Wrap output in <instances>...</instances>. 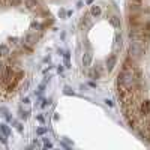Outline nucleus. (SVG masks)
Returning a JSON list of instances; mask_svg holds the SVG:
<instances>
[{
    "label": "nucleus",
    "instance_id": "obj_1",
    "mask_svg": "<svg viewBox=\"0 0 150 150\" xmlns=\"http://www.w3.org/2000/svg\"><path fill=\"white\" fill-rule=\"evenodd\" d=\"M149 42H143V41H131L129 44V50H128V56L134 57L135 60H138L144 56V53L147 51Z\"/></svg>",
    "mask_w": 150,
    "mask_h": 150
},
{
    "label": "nucleus",
    "instance_id": "obj_2",
    "mask_svg": "<svg viewBox=\"0 0 150 150\" xmlns=\"http://www.w3.org/2000/svg\"><path fill=\"white\" fill-rule=\"evenodd\" d=\"M140 81H141V80H140ZM135 83H138V80L134 77L132 71L120 69V72L117 74V86H123V87H126V89L129 90Z\"/></svg>",
    "mask_w": 150,
    "mask_h": 150
},
{
    "label": "nucleus",
    "instance_id": "obj_3",
    "mask_svg": "<svg viewBox=\"0 0 150 150\" xmlns=\"http://www.w3.org/2000/svg\"><path fill=\"white\" fill-rule=\"evenodd\" d=\"M128 14H150V6L144 5L143 2H128Z\"/></svg>",
    "mask_w": 150,
    "mask_h": 150
},
{
    "label": "nucleus",
    "instance_id": "obj_4",
    "mask_svg": "<svg viewBox=\"0 0 150 150\" xmlns=\"http://www.w3.org/2000/svg\"><path fill=\"white\" fill-rule=\"evenodd\" d=\"M144 23V15L143 14H128V26L129 29L140 30Z\"/></svg>",
    "mask_w": 150,
    "mask_h": 150
},
{
    "label": "nucleus",
    "instance_id": "obj_5",
    "mask_svg": "<svg viewBox=\"0 0 150 150\" xmlns=\"http://www.w3.org/2000/svg\"><path fill=\"white\" fill-rule=\"evenodd\" d=\"M38 41H39V35H38L36 32H29L26 36H24V39H23V45H27L30 48H35Z\"/></svg>",
    "mask_w": 150,
    "mask_h": 150
},
{
    "label": "nucleus",
    "instance_id": "obj_6",
    "mask_svg": "<svg viewBox=\"0 0 150 150\" xmlns=\"http://www.w3.org/2000/svg\"><path fill=\"white\" fill-rule=\"evenodd\" d=\"M138 111H140V117H146V116H150V99H144V101H140V107H138Z\"/></svg>",
    "mask_w": 150,
    "mask_h": 150
},
{
    "label": "nucleus",
    "instance_id": "obj_7",
    "mask_svg": "<svg viewBox=\"0 0 150 150\" xmlns=\"http://www.w3.org/2000/svg\"><path fill=\"white\" fill-rule=\"evenodd\" d=\"M135 66H137V60L134 57H131V56H128L126 59L123 60V63H122V69H125V71H132Z\"/></svg>",
    "mask_w": 150,
    "mask_h": 150
},
{
    "label": "nucleus",
    "instance_id": "obj_8",
    "mask_svg": "<svg viewBox=\"0 0 150 150\" xmlns=\"http://www.w3.org/2000/svg\"><path fill=\"white\" fill-rule=\"evenodd\" d=\"M24 6H26L29 11L32 12H36L38 9H39V0H24Z\"/></svg>",
    "mask_w": 150,
    "mask_h": 150
},
{
    "label": "nucleus",
    "instance_id": "obj_9",
    "mask_svg": "<svg viewBox=\"0 0 150 150\" xmlns=\"http://www.w3.org/2000/svg\"><path fill=\"white\" fill-rule=\"evenodd\" d=\"M90 17H92V15H90V12H89V14H86V15L83 17V20H81V29H83V30H87V29H90V27L93 26V21H92Z\"/></svg>",
    "mask_w": 150,
    "mask_h": 150
},
{
    "label": "nucleus",
    "instance_id": "obj_10",
    "mask_svg": "<svg viewBox=\"0 0 150 150\" xmlns=\"http://www.w3.org/2000/svg\"><path fill=\"white\" fill-rule=\"evenodd\" d=\"M116 63H117V57H116V54H111L110 57H107V62H105L107 71H108V72L112 71V69H114V66H116Z\"/></svg>",
    "mask_w": 150,
    "mask_h": 150
},
{
    "label": "nucleus",
    "instance_id": "obj_11",
    "mask_svg": "<svg viewBox=\"0 0 150 150\" xmlns=\"http://www.w3.org/2000/svg\"><path fill=\"white\" fill-rule=\"evenodd\" d=\"M90 65H92V51H86L83 54V66L89 68Z\"/></svg>",
    "mask_w": 150,
    "mask_h": 150
},
{
    "label": "nucleus",
    "instance_id": "obj_12",
    "mask_svg": "<svg viewBox=\"0 0 150 150\" xmlns=\"http://www.w3.org/2000/svg\"><path fill=\"white\" fill-rule=\"evenodd\" d=\"M101 14H102L101 6H98V5H92V8H90V15H92V17H99Z\"/></svg>",
    "mask_w": 150,
    "mask_h": 150
},
{
    "label": "nucleus",
    "instance_id": "obj_13",
    "mask_svg": "<svg viewBox=\"0 0 150 150\" xmlns=\"http://www.w3.org/2000/svg\"><path fill=\"white\" fill-rule=\"evenodd\" d=\"M110 24L114 29H120V18L117 17V15H111L110 17Z\"/></svg>",
    "mask_w": 150,
    "mask_h": 150
},
{
    "label": "nucleus",
    "instance_id": "obj_14",
    "mask_svg": "<svg viewBox=\"0 0 150 150\" xmlns=\"http://www.w3.org/2000/svg\"><path fill=\"white\" fill-rule=\"evenodd\" d=\"M101 75H102V72L98 71L96 68H93V69L89 71V77H90L92 80H99V78H101Z\"/></svg>",
    "mask_w": 150,
    "mask_h": 150
},
{
    "label": "nucleus",
    "instance_id": "obj_15",
    "mask_svg": "<svg viewBox=\"0 0 150 150\" xmlns=\"http://www.w3.org/2000/svg\"><path fill=\"white\" fill-rule=\"evenodd\" d=\"M9 53H11L9 47L6 44H0V56H2V57H8Z\"/></svg>",
    "mask_w": 150,
    "mask_h": 150
},
{
    "label": "nucleus",
    "instance_id": "obj_16",
    "mask_svg": "<svg viewBox=\"0 0 150 150\" xmlns=\"http://www.w3.org/2000/svg\"><path fill=\"white\" fill-rule=\"evenodd\" d=\"M141 30H143V32H146V33H150V20H147V21H144V23H143Z\"/></svg>",
    "mask_w": 150,
    "mask_h": 150
},
{
    "label": "nucleus",
    "instance_id": "obj_17",
    "mask_svg": "<svg viewBox=\"0 0 150 150\" xmlns=\"http://www.w3.org/2000/svg\"><path fill=\"white\" fill-rule=\"evenodd\" d=\"M0 131H2V134H5L6 137H8V135L11 134V131H9V128L6 126V125H5V123H0Z\"/></svg>",
    "mask_w": 150,
    "mask_h": 150
},
{
    "label": "nucleus",
    "instance_id": "obj_18",
    "mask_svg": "<svg viewBox=\"0 0 150 150\" xmlns=\"http://www.w3.org/2000/svg\"><path fill=\"white\" fill-rule=\"evenodd\" d=\"M63 57H65V66H66V68H71V62H69L71 54H69V51H65V53H63Z\"/></svg>",
    "mask_w": 150,
    "mask_h": 150
},
{
    "label": "nucleus",
    "instance_id": "obj_19",
    "mask_svg": "<svg viewBox=\"0 0 150 150\" xmlns=\"http://www.w3.org/2000/svg\"><path fill=\"white\" fill-rule=\"evenodd\" d=\"M143 119H144V128H146V131H147L149 135H150V117L146 116V117H143Z\"/></svg>",
    "mask_w": 150,
    "mask_h": 150
},
{
    "label": "nucleus",
    "instance_id": "obj_20",
    "mask_svg": "<svg viewBox=\"0 0 150 150\" xmlns=\"http://www.w3.org/2000/svg\"><path fill=\"white\" fill-rule=\"evenodd\" d=\"M23 2H24V0H8L9 6H20Z\"/></svg>",
    "mask_w": 150,
    "mask_h": 150
},
{
    "label": "nucleus",
    "instance_id": "obj_21",
    "mask_svg": "<svg viewBox=\"0 0 150 150\" xmlns=\"http://www.w3.org/2000/svg\"><path fill=\"white\" fill-rule=\"evenodd\" d=\"M36 134H38V135H44V134H47V128H38V129H36Z\"/></svg>",
    "mask_w": 150,
    "mask_h": 150
},
{
    "label": "nucleus",
    "instance_id": "obj_22",
    "mask_svg": "<svg viewBox=\"0 0 150 150\" xmlns=\"http://www.w3.org/2000/svg\"><path fill=\"white\" fill-rule=\"evenodd\" d=\"M66 15H68V12H66L65 9H60V11H59V17H60V18H66Z\"/></svg>",
    "mask_w": 150,
    "mask_h": 150
},
{
    "label": "nucleus",
    "instance_id": "obj_23",
    "mask_svg": "<svg viewBox=\"0 0 150 150\" xmlns=\"http://www.w3.org/2000/svg\"><path fill=\"white\" fill-rule=\"evenodd\" d=\"M14 125H15V128H17L20 132H23V126H21V123H18V122H14Z\"/></svg>",
    "mask_w": 150,
    "mask_h": 150
},
{
    "label": "nucleus",
    "instance_id": "obj_24",
    "mask_svg": "<svg viewBox=\"0 0 150 150\" xmlns=\"http://www.w3.org/2000/svg\"><path fill=\"white\" fill-rule=\"evenodd\" d=\"M0 141L6 144V135H5V134H0Z\"/></svg>",
    "mask_w": 150,
    "mask_h": 150
},
{
    "label": "nucleus",
    "instance_id": "obj_25",
    "mask_svg": "<svg viewBox=\"0 0 150 150\" xmlns=\"http://www.w3.org/2000/svg\"><path fill=\"white\" fill-rule=\"evenodd\" d=\"M65 93H66V95H71V93L74 95V92H71V89H69V87H65Z\"/></svg>",
    "mask_w": 150,
    "mask_h": 150
},
{
    "label": "nucleus",
    "instance_id": "obj_26",
    "mask_svg": "<svg viewBox=\"0 0 150 150\" xmlns=\"http://www.w3.org/2000/svg\"><path fill=\"white\" fill-rule=\"evenodd\" d=\"M45 147H48V149H51V147H53V144H51V143H48V141H45Z\"/></svg>",
    "mask_w": 150,
    "mask_h": 150
},
{
    "label": "nucleus",
    "instance_id": "obj_27",
    "mask_svg": "<svg viewBox=\"0 0 150 150\" xmlns=\"http://www.w3.org/2000/svg\"><path fill=\"white\" fill-rule=\"evenodd\" d=\"M57 72H59V74L63 72V66H59V68H57Z\"/></svg>",
    "mask_w": 150,
    "mask_h": 150
},
{
    "label": "nucleus",
    "instance_id": "obj_28",
    "mask_svg": "<svg viewBox=\"0 0 150 150\" xmlns=\"http://www.w3.org/2000/svg\"><path fill=\"white\" fill-rule=\"evenodd\" d=\"M86 2H87V5H93L95 0H86Z\"/></svg>",
    "mask_w": 150,
    "mask_h": 150
},
{
    "label": "nucleus",
    "instance_id": "obj_29",
    "mask_svg": "<svg viewBox=\"0 0 150 150\" xmlns=\"http://www.w3.org/2000/svg\"><path fill=\"white\" fill-rule=\"evenodd\" d=\"M132 2H144V0H132Z\"/></svg>",
    "mask_w": 150,
    "mask_h": 150
},
{
    "label": "nucleus",
    "instance_id": "obj_30",
    "mask_svg": "<svg viewBox=\"0 0 150 150\" xmlns=\"http://www.w3.org/2000/svg\"><path fill=\"white\" fill-rule=\"evenodd\" d=\"M2 2H5V0H0V3H2Z\"/></svg>",
    "mask_w": 150,
    "mask_h": 150
}]
</instances>
